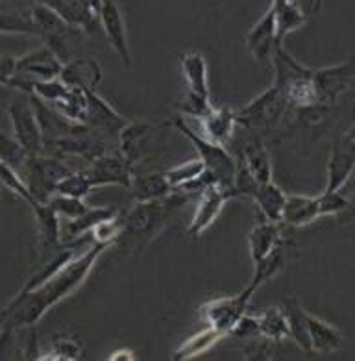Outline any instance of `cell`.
Here are the masks:
<instances>
[{
  "label": "cell",
  "mask_w": 355,
  "mask_h": 361,
  "mask_svg": "<svg viewBox=\"0 0 355 361\" xmlns=\"http://www.w3.org/2000/svg\"><path fill=\"white\" fill-rule=\"evenodd\" d=\"M39 4L49 6L56 13L63 17L67 23L87 32L93 37H106L100 25V17L94 16L93 11H89L80 0H37Z\"/></svg>",
  "instance_id": "obj_19"
},
{
  "label": "cell",
  "mask_w": 355,
  "mask_h": 361,
  "mask_svg": "<svg viewBox=\"0 0 355 361\" xmlns=\"http://www.w3.org/2000/svg\"><path fill=\"white\" fill-rule=\"evenodd\" d=\"M84 356V346L82 343L76 341L74 337H54L52 341V350L49 354H44L41 360H80Z\"/></svg>",
  "instance_id": "obj_37"
},
{
  "label": "cell",
  "mask_w": 355,
  "mask_h": 361,
  "mask_svg": "<svg viewBox=\"0 0 355 361\" xmlns=\"http://www.w3.org/2000/svg\"><path fill=\"white\" fill-rule=\"evenodd\" d=\"M318 204H320V215H344V213L351 212V208L355 206L354 198H348L346 195H342L340 191H324V193L318 197Z\"/></svg>",
  "instance_id": "obj_38"
},
{
  "label": "cell",
  "mask_w": 355,
  "mask_h": 361,
  "mask_svg": "<svg viewBox=\"0 0 355 361\" xmlns=\"http://www.w3.org/2000/svg\"><path fill=\"white\" fill-rule=\"evenodd\" d=\"M165 174H167L168 182L174 188V191H183L185 193L192 183L198 182L206 174V165L200 158L191 159V161H185V164L178 165V167L168 169V171H165Z\"/></svg>",
  "instance_id": "obj_31"
},
{
  "label": "cell",
  "mask_w": 355,
  "mask_h": 361,
  "mask_svg": "<svg viewBox=\"0 0 355 361\" xmlns=\"http://www.w3.org/2000/svg\"><path fill=\"white\" fill-rule=\"evenodd\" d=\"M100 25H102L104 35L109 41V45L123 60L124 65L132 63V52L128 45V34H126V25L120 8L115 0H104L102 10H100Z\"/></svg>",
  "instance_id": "obj_16"
},
{
  "label": "cell",
  "mask_w": 355,
  "mask_h": 361,
  "mask_svg": "<svg viewBox=\"0 0 355 361\" xmlns=\"http://www.w3.org/2000/svg\"><path fill=\"white\" fill-rule=\"evenodd\" d=\"M226 334L217 328L207 326L206 330L198 331L192 337H189L187 341H183V345L174 352L173 360H191V357H198L200 354L207 352L211 346L217 345L220 339H224Z\"/></svg>",
  "instance_id": "obj_30"
},
{
  "label": "cell",
  "mask_w": 355,
  "mask_h": 361,
  "mask_svg": "<svg viewBox=\"0 0 355 361\" xmlns=\"http://www.w3.org/2000/svg\"><path fill=\"white\" fill-rule=\"evenodd\" d=\"M84 94L85 111L82 124H85L94 134L106 139L108 143L118 145V135L130 121L123 115H118L108 100L102 99L94 90H84Z\"/></svg>",
  "instance_id": "obj_7"
},
{
  "label": "cell",
  "mask_w": 355,
  "mask_h": 361,
  "mask_svg": "<svg viewBox=\"0 0 355 361\" xmlns=\"http://www.w3.org/2000/svg\"><path fill=\"white\" fill-rule=\"evenodd\" d=\"M251 297H254V293L244 289L237 297L213 298L200 307V315L207 322V326L217 328L230 336L239 319L247 313Z\"/></svg>",
  "instance_id": "obj_11"
},
{
  "label": "cell",
  "mask_w": 355,
  "mask_h": 361,
  "mask_svg": "<svg viewBox=\"0 0 355 361\" xmlns=\"http://www.w3.org/2000/svg\"><path fill=\"white\" fill-rule=\"evenodd\" d=\"M259 326H261V337L278 343L291 337L289 322L281 307H268L259 315Z\"/></svg>",
  "instance_id": "obj_32"
},
{
  "label": "cell",
  "mask_w": 355,
  "mask_h": 361,
  "mask_svg": "<svg viewBox=\"0 0 355 361\" xmlns=\"http://www.w3.org/2000/svg\"><path fill=\"white\" fill-rule=\"evenodd\" d=\"M59 80L73 90H94L102 82V69L94 60L89 58H78L70 60L63 65V71Z\"/></svg>",
  "instance_id": "obj_20"
},
{
  "label": "cell",
  "mask_w": 355,
  "mask_h": 361,
  "mask_svg": "<svg viewBox=\"0 0 355 361\" xmlns=\"http://www.w3.org/2000/svg\"><path fill=\"white\" fill-rule=\"evenodd\" d=\"M84 173L93 182L94 188L120 185L124 189H130L133 182V164L123 152H108L89 161L87 171Z\"/></svg>",
  "instance_id": "obj_12"
},
{
  "label": "cell",
  "mask_w": 355,
  "mask_h": 361,
  "mask_svg": "<svg viewBox=\"0 0 355 361\" xmlns=\"http://www.w3.org/2000/svg\"><path fill=\"white\" fill-rule=\"evenodd\" d=\"M8 115H10L11 128H13V137L25 147L30 156L44 152V139L41 132V124L35 114L32 100H13L8 106Z\"/></svg>",
  "instance_id": "obj_9"
},
{
  "label": "cell",
  "mask_w": 355,
  "mask_h": 361,
  "mask_svg": "<svg viewBox=\"0 0 355 361\" xmlns=\"http://www.w3.org/2000/svg\"><path fill=\"white\" fill-rule=\"evenodd\" d=\"M233 198V195L226 189L218 188L217 183H213L209 188H206L200 193V200H198L197 212H194V217H192L191 224L187 228V233L192 238H200L207 228L211 226L217 217L220 215L224 204Z\"/></svg>",
  "instance_id": "obj_15"
},
{
  "label": "cell",
  "mask_w": 355,
  "mask_h": 361,
  "mask_svg": "<svg viewBox=\"0 0 355 361\" xmlns=\"http://www.w3.org/2000/svg\"><path fill=\"white\" fill-rule=\"evenodd\" d=\"M281 267H283V257H281L280 250L272 252L270 256L261 259V262L254 263V276H251V282L247 289H250L251 293H256L263 283L276 276L278 272L281 271Z\"/></svg>",
  "instance_id": "obj_35"
},
{
  "label": "cell",
  "mask_w": 355,
  "mask_h": 361,
  "mask_svg": "<svg viewBox=\"0 0 355 361\" xmlns=\"http://www.w3.org/2000/svg\"><path fill=\"white\" fill-rule=\"evenodd\" d=\"M270 10L276 17L278 41H283L291 32L298 30L300 26L306 25V13L300 10L296 0H272Z\"/></svg>",
  "instance_id": "obj_27"
},
{
  "label": "cell",
  "mask_w": 355,
  "mask_h": 361,
  "mask_svg": "<svg viewBox=\"0 0 355 361\" xmlns=\"http://www.w3.org/2000/svg\"><path fill=\"white\" fill-rule=\"evenodd\" d=\"M182 73L185 76L189 90L209 99V84H207V63L200 52H187L180 56Z\"/></svg>",
  "instance_id": "obj_28"
},
{
  "label": "cell",
  "mask_w": 355,
  "mask_h": 361,
  "mask_svg": "<svg viewBox=\"0 0 355 361\" xmlns=\"http://www.w3.org/2000/svg\"><path fill=\"white\" fill-rule=\"evenodd\" d=\"M355 87V60L342 65L315 71L316 100L322 106H333L344 93Z\"/></svg>",
  "instance_id": "obj_10"
},
{
  "label": "cell",
  "mask_w": 355,
  "mask_h": 361,
  "mask_svg": "<svg viewBox=\"0 0 355 361\" xmlns=\"http://www.w3.org/2000/svg\"><path fill=\"white\" fill-rule=\"evenodd\" d=\"M307 330H309L311 350L330 354L342 346V334L333 324L322 321L318 317L307 313Z\"/></svg>",
  "instance_id": "obj_25"
},
{
  "label": "cell",
  "mask_w": 355,
  "mask_h": 361,
  "mask_svg": "<svg viewBox=\"0 0 355 361\" xmlns=\"http://www.w3.org/2000/svg\"><path fill=\"white\" fill-rule=\"evenodd\" d=\"M113 215H117L113 208H89V212L78 219H61V245L73 247L80 238L93 232L96 224Z\"/></svg>",
  "instance_id": "obj_21"
},
{
  "label": "cell",
  "mask_w": 355,
  "mask_h": 361,
  "mask_svg": "<svg viewBox=\"0 0 355 361\" xmlns=\"http://www.w3.org/2000/svg\"><path fill=\"white\" fill-rule=\"evenodd\" d=\"M318 217H322L318 197L287 195L281 223L291 224V226H306V224L315 223Z\"/></svg>",
  "instance_id": "obj_23"
},
{
  "label": "cell",
  "mask_w": 355,
  "mask_h": 361,
  "mask_svg": "<svg viewBox=\"0 0 355 361\" xmlns=\"http://www.w3.org/2000/svg\"><path fill=\"white\" fill-rule=\"evenodd\" d=\"M63 65V60L54 50L43 45L32 52H26L20 58H15L13 73H20L34 80H56L61 75Z\"/></svg>",
  "instance_id": "obj_14"
},
{
  "label": "cell",
  "mask_w": 355,
  "mask_h": 361,
  "mask_svg": "<svg viewBox=\"0 0 355 361\" xmlns=\"http://www.w3.org/2000/svg\"><path fill=\"white\" fill-rule=\"evenodd\" d=\"M174 109H176L178 114L182 115V117H191V119L202 121L206 119L207 115L211 114L215 106L209 102L207 97H202V94L194 93V91L187 90L185 93L176 100V104H174Z\"/></svg>",
  "instance_id": "obj_33"
},
{
  "label": "cell",
  "mask_w": 355,
  "mask_h": 361,
  "mask_svg": "<svg viewBox=\"0 0 355 361\" xmlns=\"http://www.w3.org/2000/svg\"><path fill=\"white\" fill-rule=\"evenodd\" d=\"M278 45H281V43L278 41L276 17H274V11L268 8L265 16L257 20L254 28H250V32H248L247 47L250 54L259 63H266V61H272V56H274V50Z\"/></svg>",
  "instance_id": "obj_17"
},
{
  "label": "cell",
  "mask_w": 355,
  "mask_h": 361,
  "mask_svg": "<svg viewBox=\"0 0 355 361\" xmlns=\"http://www.w3.org/2000/svg\"><path fill=\"white\" fill-rule=\"evenodd\" d=\"M274 65V84L294 108L318 104L315 90V71L307 69L292 58L281 45L276 47L272 56Z\"/></svg>",
  "instance_id": "obj_4"
},
{
  "label": "cell",
  "mask_w": 355,
  "mask_h": 361,
  "mask_svg": "<svg viewBox=\"0 0 355 361\" xmlns=\"http://www.w3.org/2000/svg\"><path fill=\"white\" fill-rule=\"evenodd\" d=\"M30 154L26 152L25 147L17 141V139H10L8 135H2V145H0V158L2 164L10 165L15 171H19L25 161L28 159Z\"/></svg>",
  "instance_id": "obj_40"
},
{
  "label": "cell",
  "mask_w": 355,
  "mask_h": 361,
  "mask_svg": "<svg viewBox=\"0 0 355 361\" xmlns=\"http://www.w3.org/2000/svg\"><path fill=\"white\" fill-rule=\"evenodd\" d=\"M73 169L50 156L34 154L28 156L25 165L19 169V174L25 178L26 185L30 188L32 195L41 202H49L50 197L56 193V189L63 182Z\"/></svg>",
  "instance_id": "obj_6"
},
{
  "label": "cell",
  "mask_w": 355,
  "mask_h": 361,
  "mask_svg": "<svg viewBox=\"0 0 355 361\" xmlns=\"http://www.w3.org/2000/svg\"><path fill=\"white\" fill-rule=\"evenodd\" d=\"M281 226L280 223L274 221H261L256 226L251 228V232L248 233V248H250L251 262L257 263L270 256L272 252H276L281 241Z\"/></svg>",
  "instance_id": "obj_22"
},
{
  "label": "cell",
  "mask_w": 355,
  "mask_h": 361,
  "mask_svg": "<svg viewBox=\"0 0 355 361\" xmlns=\"http://www.w3.org/2000/svg\"><path fill=\"white\" fill-rule=\"evenodd\" d=\"M289 106L291 102L287 100L285 94L281 93L276 85H272L270 90H266L265 93L248 102L244 108L235 111V121L248 132L261 134V132L276 128L281 119L285 117Z\"/></svg>",
  "instance_id": "obj_5"
},
{
  "label": "cell",
  "mask_w": 355,
  "mask_h": 361,
  "mask_svg": "<svg viewBox=\"0 0 355 361\" xmlns=\"http://www.w3.org/2000/svg\"><path fill=\"white\" fill-rule=\"evenodd\" d=\"M174 188L168 182L165 173H152L144 176H133L130 193L135 202H148V200H161L173 195Z\"/></svg>",
  "instance_id": "obj_24"
},
{
  "label": "cell",
  "mask_w": 355,
  "mask_h": 361,
  "mask_svg": "<svg viewBox=\"0 0 355 361\" xmlns=\"http://www.w3.org/2000/svg\"><path fill=\"white\" fill-rule=\"evenodd\" d=\"M168 126H174V128L187 137L192 143V147L197 149L198 158L202 159L204 165H206V171L213 176V180L217 182L218 188L226 189L233 197H239L235 189V180H237V169L239 164L237 159L233 158L232 154L228 152L226 147L220 143H215L211 139L204 137L202 134H198L197 130H192L182 115L174 117L173 121H168Z\"/></svg>",
  "instance_id": "obj_3"
},
{
  "label": "cell",
  "mask_w": 355,
  "mask_h": 361,
  "mask_svg": "<svg viewBox=\"0 0 355 361\" xmlns=\"http://www.w3.org/2000/svg\"><path fill=\"white\" fill-rule=\"evenodd\" d=\"M93 182L89 180V176L85 173H73L63 180V182L59 183L58 189H56V193L61 195H69V197H76V198H85L89 195V191L93 189Z\"/></svg>",
  "instance_id": "obj_39"
},
{
  "label": "cell",
  "mask_w": 355,
  "mask_h": 361,
  "mask_svg": "<svg viewBox=\"0 0 355 361\" xmlns=\"http://www.w3.org/2000/svg\"><path fill=\"white\" fill-rule=\"evenodd\" d=\"M283 313L289 322V331L291 337L296 341V345L304 348L306 352H311V339H309V330H307V312L301 307V304L296 298L283 302L281 306Z\"/></svg>",
  "instance_id": "obj_29"
},
{
  "label": "cell",
  "mask_w": 355,
  "mask_h": 361,
  "mask_svg": "<svg viewBox=\"0 0 355 361\" xmlns=\"http://www.w3.org/2000/svg\"><path fill=\"white\" fill-rule=\"evenodd\" d=\"M239 161L248 169V173L257 182H272L270 154L263 143L261 134H256V132L248 134L239 149Z\"/></svg>",
  "instance_id": "obj_18"
},
{
  "label": "cell",
  "mask_w": 355,
  "mask_h": 361,
  "mask_svg": "<svg viewBox=\"0 0 355 361\" xmlns=\"http://www.w3.org/2000/svg\"><path fill=\"white\" fill-rule=\"evenodd\" d=\"M355 169V123L340 139L331 147L328 161V185L325 191H339L350 178Z\"/></svg>",
  "instance_id": "obj_13"
},
{
  "label": "cell",
  "mask_w": 355,
  "mask_h": 361,
  "mask_svg": "<svg viewBox=\"0 0 355 361\" xmlns=\"http://www.w3.org/2000/svg\"><path fill=\"white\" fill-rule=\"evenodd\" d=\"M49 204L61 219H78L89 212V206L84 202V198L69 197V195L54 193L50 197Z\"/></svg>",
  "instance_id": "obj_36"
},
{
  "label": "cell",
  "mask_w": 355,
  "mask_h": 361,
  "mask_svg": "<svg viewBox=\"0 0 355 361\" xmlns=\"http://www.w3.org/2000/svg\"><path fill=\"white\" fill-rule=\"evenodd\" d=\"M148 132H150V126L147 123H133V121H130L123 128L120 135H118V152H123L133 164L135 161V150H137L139 143L147 137Z\"/></svg>",
  "instance_id": "obj_34"
},
{
  "label": "cell",
  "mask_w": 355,
  "mask_h": 361,
  "mask_svg": "<svg viewBox=\"0 0 355 361\" xmlns=\"http://www.w3.org/2000/svg\"><path fill=\"white\" fill-rule=\"evenodd\" d=\"M189 197V193L178 191L161 200L135 202L133 208L123 215L124 228L117 245L120 243V247L124 248H143L147 243L158 238L170 221L173 213L187 202Z\"/></svg>",
  "instance_id": "obj_2"
},
{
  "label": "cell",
  "mask_w": 355,
  "mask_h": 361,
  "mask_svg": "<svg viewBox=\"0 0 355 361\" xmlns=\"http://www.w3.org/2000/svg\"><path fill=\"white\" fill-rule=\"evenodd\" d=\"M30 13H32V23H34V34L39 35L44 41V45L54 50L61 60H65L67 58V41L69 37L76 35L80 28L67 23L52 8L39 4V2L32 8Z\"/></svg>",
  "instance_id": "obj_8"
},
{
  "label": "cell",
  "mask_w": 355,
  "mask_h": 361,
  "mask_svg": "<svg viewBox=\"0 0 355 361\" xmlns=\"http://www.w3.org/2000/svg\"><path fill=\"white\" fill-rule=\"evenodd\" d=\"M339 191L342 195H346V197H348V198H354V200H355V169H354V171H351L350 178L346 180V183H344V185H342V188L339 189Z\"/></svg>",
  "instance_id": "obj_42"
},
{
  "label": "cell",
  "mask_w": 355,
  "mask_h": 361,
  "mask_svg": "<svg viewBox=\"0 0 355 361\" xmlns=\"http://www.w3.org/2000/svg\"><path fill=\"white\" fill-rule=\"evenodd\" d=\"M109 360L111 361H115V360H135V354H133L132 350H117V352H113V354H111V356H109Z\"/></svg>",
  "instance_id": "obj_44"
},
{
  "label": "cell",
  "mask_w": 355,
  "mask_h": 361,
  "mask_svg": "<svg viewBox=\"0 0 355 361\" xmlns=\"http://www.w3.org/2000/svg\"><path fill=\"white\" fill-rule=\"evenodd\" d=\"M202 123V135L207 139H211L215 143L226 145L233 135V130L237 126L235 111L228 106L222 108H215L211 114L207 115L206 119L200 121Z\"/></svg>",
  "instance_id": "obj_26"
},
{
  "label": "cell",
  "mask_w": 355,
  "mask_h": 361,
  "mask_svg": "<svg viewBox=\"0 0 355 361\" xmlns=\"http://www.w3.org/2000/svg\"><path fill=\"white\" fill-rule=\"evenodd\" d=\"M82 4L87 8L89 11H93L94 16H100V10H102L104 0H80Z\"/></svg>",
  "instance_id": "obj_43"
},
{
  "label": "cell",
  "mask_w": 355,
  "mask_h": 361,
  "mask_svg": "<svg viewBox=\"0 0 355 361\" xmlns=\"http://www.w3.org/2000/svg\"><path fill=\"white\" fill-rule=\"evenodd\" d=\"M108 245L96 243L80 256L63 252L41 272L32 276L15 298L2 310V339L17 328H32L61 300L84 286Z\"/></svg>",
  "instance_id": "obj_1"
},
{
  "label": "cell",
  "mask_w": 355,
  "mask_h": 361,
  "mask_svg": "<svg viewBox=\"0 0 355 361\" xmlns=\"http://www.w3.org/2000/svg\"><path fill=\"white\" fill-rule=\"evenodd\" d=\"M232 336H237L239 339H259L261 337L259 315H248V313H244L235 326H233Z\"/></svg>",
  "instance_id": "obj_41"
}]
</instances>
